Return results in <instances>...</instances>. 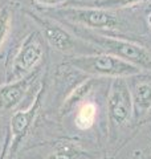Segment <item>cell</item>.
<instances>
[{
	"mask_svg": "<svg viewBox=\"0 0 151 159\" xmlns=\"http://www.w3.org/2000/svg\"><path fill=\"white\" fill-rule=\"evenodd\" d=\"M147 23H149V25L151 28V13H149V16H147Z\"/></svg>",
	"mask_w": 151,
	"mask_h": 159,
	"instance_id": "obj_17",
	"label": "cell"
},
{
	"mask_svg": "<svg viewBox=\"0 0 151 159\" xmlns=\"http://www.w3.org/2000/svg\"><path fill=\"white\" fill-rule=\"evenodd\" d=\"M9 24H11V16L7 7L0 9V47L6 40L8 31H9Z\"/></svg>",
	"mask_w": 151,
	"mask_h": 159,
	"instance_id": "obj_14",
	"label": "cell"
},
{
	"mask_svg": "<svg viewBox=\"0 0 151 159\" xmlns=\"http://www.w3.org/2000/svg\"><path fill=\"white\" fill-rule=\"evenodd\" d=\"M43 58V48L37 39V33H29L21 44L13 58L12 68L7 76V82L17 81L33 72Z\"/></svg>",
	"mask_w": 151,
	"mask_h": 159,
	"instance_id": "obj_5",
	"label": "cell"
},
{
	"mask_svg": "<svg viewBox=\"0 0 151 159\" xmlns=\"http://www.w3.org/2000/svg\"><path fill=\"white\" fill-rule=\"evenodd\" d=\"M32 19L36 20L39 25L41 27L45 34V39H47V41L52 48L57 49L60 52H70L74 49L76 47L74 36L70 34L60 24L47 17H39L36 15H32Z\"/></svg>",
	"mask_w": 151,
	"mask_h": 159,
	"instance_id": "obj_7",
	"label": "cell"
},
{
	"mask_svg": "<svg viewBox=\"0 0 151 159\" xmlns=\"http://www.w3.org/2000/svg\"><path fill=\"white\" fill-rule=\"evenodd\" d=\"M80 155V147L70 142H62L57 146L49 159H76Z\"/></svg>",
	"mask_w": 151,
	"mask_h": 159,
	"instance_id": "obj_12",
	"label": "cell"
},
{
	"mask_svg": "<svg viewBox=\"0 0 151 159\" xmlns=\"http://www.w3.org/2000/svg\"><path fill=\"white\" fill-rule=\"evenodd\" d=\"M73 66L82 72L93 76H106V77H129L140 74L142 69L129 64L110 53H94L77 56L70 60Z\"/></svg>",
	"mask_w": 151,
	"mask_h": 159,
	"instance_id": "obj_2",
	"label": "cell"
},
{
	"mask_svg": "<svg viewBox=\"0 0 151 159\" xmlns=\"http://www.w3.org/2000/svg\"><path fill=\"white\" fill-rule=\"evenodd\" d=\"M134 103L126 77L113 78L108 96L109 118L115 126L126 125L133 114Z\"/></svg>",
	"mask_w": 151,
	"mask_h": 159,
	"instance_id": "obj_4",
	"label": "cell"
},
{
	"mask_svg": "<svg viewBox=\"0 0 151 159\" xmlns=\"http://www.w3.org/2000/svg\"><path fill=\"white\" fill-rule=\"evenodd\" d=\"M144 0H98L95 2V7L105 8V9H117V8H126L135 4H139Z\"/></svg>",
	"mask_w": 151,
	"mask_h": 159,
	"instance_id": "obj_13",
	"label": "cell"
},
{
	"mask_svg": "<svg viewBox=\"0 0 151 159\" xmlns=\"http://www.w3.org/2000/svg\"><path fill=\"white\" fill-rule=\"evenodd\" d=\"M134 106L140 111H147L151 107V82H139L134 89L133 94Z\"/></svg>",
	"mask_w": 151,
	"mask_h": 159,
	"instance_id": "obj_9",
	"label": "cell"
},
{
	"mask_svg": "<svg viewBox=\"0 0 151 159\" xmlns=\"http://www.w3.org/2000/svg\"><path fill=\"white\" fill-rule=\"evenodd\" d=\"M34 77L36 74H33L32 72L21 80L7 82L0 86V110H11L19 105Z\"/></svg>",
	"mask_w": 151,
	"mask_h": 159,
	"instance_id": "obj_8",
	"label": "cell"
},
{
	"mask_svg": "<svg viewBox=\"0 0 151 159\" xmlns=\"http://www.w3.org/2000/svg\"><path fill=\"white\" fill-rule=\"evenodd\" d=\"M54 13L77 25L97 31H117L121 25V20L114 11L99 7H65L56 9Z\"/></svg>",
	"mask_w": 151,
	"mask_h": 159,
	"instance_id": "obj_3",
	"label": "cell"
},
{
	"mask_svg": "<svg viewBox=\"0 0 151 159\" xmlns=\"http://www.w3.org/2000/svg\"><path fill=\"white\" fill-rule=\"evenodd\" d=\"M81 36L88 37L95 45L101 47V49L106 51L113 56L118 57L123 61L133 64V65L140 68L143 70H151V52H149L144 47L139 45L137 43L129 41L125 39H117L112 36L94 33V32H85Z\"/></svg>",
	"mask_w": 151,
	"mask_h": 159,
	"instance_id": "obj_1",
	"label": "cell"
},
{
	"mask_svg": "<svg viewBox=\"0 0 151 159\" xmlns=\"http://www.w3.org/2000/svg\"><path fill=\"white\" fill-rule=\"evenodd\" d=\"M8 145H9V143H7V145H6V147H4V150H3V152H2V155H0V159H6V155H7V148H8Z\"/></svg>",
	"mask_w": 151,
	"mask_h": 159,
	"instance_id": "obj_16",
	"label": "cell"
},
{
	"mask_svg": "<svg viewBox=\"0 0 151 159\" xmlns=\"http://www.w3.org/2000/svg\"><path fill=\"white\" fill-rule=\"evenodd\" d=\"M41 6H47V7H54V6H60V4H64L69 2V0H34Z\"/></svg>",
	"mask_w": 151,
	"mask_h": 159,
	"instance_id": "obj_15",
	"label": "cell"
},
{
	"mask_svg": "<svg viewBox=\"0 0 151 159\" xmlns=\"http://www.w3.org/2000/svg\"><path fill=\"white\" fill-rule=\"evenodd\" d=\"M97 117V106L93 102H85L78 109L76 116V126L81 130H86L93 126Z\"/></svg>",
	"mask_w": 151,
	"mask_h": 159,
	"instance_id": "obj_10",
	"label": "cell"
},
{
	"mask_svg": "<svg viewBox=\"0 0 151 159\" xmlns=\"http://www.w3.org/2000/svg\"><path fill=\"white\" fill-rule=\"evenodd\" d=\"M93 84H94L93 80H88V81L82 82L80 86L76 88L74 90L69 94V97L65 99V102H64V105H62V109H61V113L62 114H68L84 98V96H86V94L90 90H92Z\"/></svg>",
	"mask_w": 151,
	"mask_h": 159,
	"instance_id": "obj_11",
	"label": "cell"
},
{
	"mask_svg": "<svg viewBox=\"0 0 151 159\" xmlns=\"http://www.w3.org/2000/svg\"><path fill=\"white\" fill-rule=\"evenodd\" d=\"M41 94H43V89H40L36 98L31 106L27 110H20L16 111L11 118V123H9V131H11V154L16 151V148L19 146V143L23 141V138L25 137V134L28 133L29 127H31L32 122L34 121L39 109H40V103H41Z\"/></svg>",
	"mask_w": 151,
	"mask_h": 159,
	"instance_id": "obj_6",
	"label": "cell"
}]
</instances>
